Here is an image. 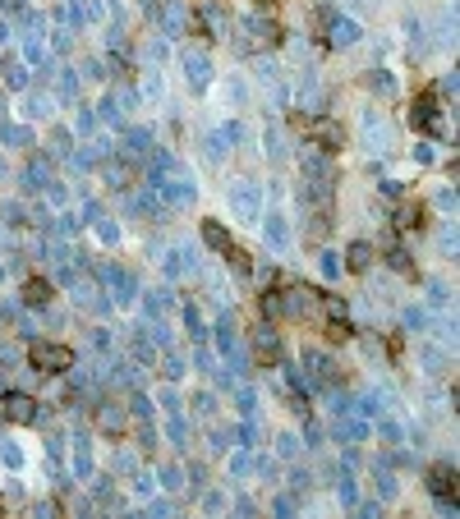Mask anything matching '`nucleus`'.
<instances>
[{"mask_svg":"<svg viewBox=\"0 0 460 519\" xmlns=\"http://www.w3.org/2000/svg\"><path fill=\"white\" fill-rule=\"evenodd\" d=\"M28 368L37 377H60V372L74 368V349L60 345V340H28Z\"/></svg>","mask_w":460,"mask_h":519,"instance_id":"1","label":"nucleus"},{"mask_svg":"<svg viewBox=\"0 0 460 519\" xmlns=\"http://www.w3.org/2000/svg\"><path fill=\"white\" fill-rule=\"evenodd\" d=\"M249 354H253V364L258 368H281V354H286V345H281V331H277V322H253V331H249Z\"/></svg>","mask_w":460,"mask_h":519,"instance_id":"2","label":"nucleus"},{"mask_svg":"<svg viewBox=\"0 0 460 519\" xmlns=\"http://www.w3.org/2000/svg\"><path fill=\"white\" fill-rule=\"evenodd\" d=\"M309 133H313V143H318V152H327V156L346 152V143H350L346 124H341L336 115H318V120L309 124Z\"/></svg>","mask_w":460,"mask_h":519,"instance_id":"3","label":"nucleus"},{"mask_svg":"<svg viewBox=\"0 0 460 519\" xmlns=\"http://www.w3.org/2000/svg\"><path fill=\"white\" fill-rule=\"evenodd\" d=\"M244 33L258 46H286V23L272 14H244Z\"/></svg>","mask_w":460,"mask_h":519,"instance_id":"4","label":"nucleus"},{"mask_svg":"<svg viewBox=\"0 0 460 519\" xmlns=\"http://www.w3.org/2000/svg\"><path fill=\"white\" fill-rule=\"evenodd\" d=\"M318 23L327 28V42L336 46V51H346V46H359V23H355V18L336 14V9H322Z\"/></svg>","mask_w":460,"mask_h":519,"instance_id":"5","label":"nucleus"},{"mask_svg":"<svg viewBox=\"0 0 460 519\" xmlns=\"http://www.w3.org/2000/svg\"><path fill=\"white\" fill-rule=\"evenodd\" d=\"M230 207H235V217L240 221H253L262 212V189H258V180H235L230 184Z\"/></svg>","mask_w":460,"mask_h":519,"instance_id":"6","label":"nucleus"},{"mask_svg":"<svg viewBox=\"0 0 460 519\" xmlns=\"http://www.w3.org/2000/svg\"><path fill=\"white\" fill-rule=\"evenodd\" d=\"M0 418H9V423H37V418H42V405H37V395L5 390V400H0Z\"/></svg>","mask_w":460,"mask_h":519,"instance_id":"7","label":"nucleus"},{"mask_svg":"<svg viewBox=\"0 0 460 519\" xmlns=\"http://www.w3.org/2000/svg\"><path fill=\"white\" fill-rule=\"evenodd\" d=\"M92 418H97V432L115 437V442L129 432V409L115 405V400H97V414H92Z\"/></svg>","mask_w":460,"mask_h":519,"instance_id":"8","label":"nucleus"},{"mask_svg":"<svg viewBox=\"0 0 460 519\" xmlns=\"http://www.w3.org/2000/svg\"><path fill=\"white\" fill-rule=\"evenodd\" d=\"M180 65H184V78H189L193 92H208L212 78H217V74H212V55H208V51H184Z\"/></svg>","mask_w":460,"mask_h":519,"instance_id":"9","label":"nucleus"},{"mask_svg":"<svg viewBox=\"0 0 460 519\" xmlns=\"http://www.w3.org/2000/svg\"><path fill=\"white\" fill-rule=\"evenodd\" d=\"M437 120H442V102H437V92L428 87V92H419L414 106H410V124H414L419 133H433Z\"/></svg>","mask_w":460,"mask_h":519,"instance_id":"10","label":"nucleus"},{"mask_svg":"<svg viewBox=\"0 0 460 519\" xmlns=\"http://www.w3.org/2000/svg\"><path fill=\"white\" fill-rule=\"evenodd\" d=\"M359 129H364V143H368L378 156H391V124L383 120V115L364 111V115H359Z\"/></svg>","mask_w":460,"mask_h":519,"instance_id":"11","label":"nucleus"},{"mask_svg":"<svg viewBox=\"0 0 460 519\" xmlns=\"http://www.w3.org/2000/svg\"><path fill=\"white\" fill-rule=\"evenodd\" d=\"M424 487L433 501H456V469L451 464H433L424 474Z\"/></svg>","mask_w":460,"mask_h":519,"instance_id":"12","label":"nucleus"},{"mask_svg":"<svg viewBox=\"0 0 460 519\" xmlns=\"http://www.w3.org/2000/svg\"><path fill=\"white\" fill-rule=\"evenodd\" d=\"M424 221H428V202L396 198V212H391V225H396V230H424Z\"/></svg>","mask_w":460,"mask_h":519,"instance_id":"13","label":"nucleus"},{"mask_svg":"<svg viewBox=\"0 0 460 519\" xmlns=\"http://www.w3.org/2000/svg\"><path fill=\"white\" fill-rule=\"evenodd\" d=\"M373 258H378V248L368 239H355L346 248V258H341V271H350V276H364L368 267H373Z\"/></svg>","mask_w":460,"mask_h":519,"instance_id":"14","label":"nucleus"},{"mask_svg":"<svg viewBox=\"0 0 460 519\" xmlns=\"http://www.w3.org/2000/svg\"><path fill=\"white\" fill-rule=\"evenodd\" d=\"M203 244H208L212 253H217V258H230V248H235V239H230V230L221 221H203Z\"/></svg>","mask_w":460,"mask_h":519,"instance_id":"15","label":"nucleus"},{"mask_svg":"<svg viewBox=\"0 0 460 519\" xmlns=\"http://www.w3.org/2000/svg\"><path fill=\"white\" fill-rule=\"evenodd\" d=\"M161 193H166V202H171V207H189V202L198 198L193 180H184V175H180V180H175V175H171V180H161Z\"/></svg>","mask_w":460,"mask_h":519,"instance_id":"16","label":"nucleus"},{"mask_svg":"<svg viewBox=\"0 0 460 519\" xmlns=\"http://www.w3.org/2000/svg\"><path fill=\"white\" fill-rule=\"evenodd\" d=\"M51 299H55V285H51V280H42V276H28V280H23V303H28V308H46Z\"/></svg>","mask_w":460,"mask_h":519,"instance_id":"17","label":"nucleus"},{"mask_svg":"<svg viewBox=\"0 0 460 519\" xmlns=\"http://www.w3.org/2000/svg\"><path fill=\"white\" fill-rule=\"evenodd\" d=\"M364 87H368V92H378V97H396L400 92V78L391 74V70H368L364 74Z\"/></svg>","mask_w":460,"mask_h":519,"instance_id":"18","label":"nucleus"},{"mask_svg":"<svg viewBox=\"0 0 460 519\" xmlns=\"http://www.w3.org/2000/svg\"><path fill=\"white\" fill-rule=\"evenodd\" d=\"M299 165H304L309 180H331V156H327V152H318V148H309L304 156H299Z\"/></svg>","mask_w":460,"mask_h":519,"instance_id":"19","label":"nucleus"},{"mask_svg":"<svg viewBox=\"0 0 460 519\" xmlns=\"http://www.w3.org/2000/svg\"><path fill=\"white\" fill-rule=\"evenodd\" d=\"M148 148H152V133L148 129H129L124 133V161H143V156H148Z\"/></svg>","mask_w":460,"mask_h":519,"instance_id":"20","label":"nucleus"},{"mask_svg":"<svg viewBox=\"0 0 460 519\" xmlns=\"http://www.w3.org/2000/svg\"><path fill=\"white\" fill-rule=\"evenodd\" d=\"M318 102H322V78L304 74V78H299V106H304V115L318 111Z\"/></svg>","mask_w":460,"mask_h":519,"instance_id":"21","label":"nucleus"},{"mask_svg":"<svg viewBox=\"0 0 460 519\" xmlns=\"http://www.w3.org/2000/svg\"><path fill=\"white\" fill-rule=\"evenodd\" d=\"M46 180H51V170H46V156H37V161L23 165V189H28V193H37Z\"/></svg>","mask_w":460,"mask_h":519,"instance_id":"22","label":"nucleus"},{"mask_svg":"<svg viewBox=\"0 0 460 519\" xmlns=\"http://www.w3.org/2000/svg\"><path fill=\"white\" fill-rule=\"evenodd\" d=\"M336 437H341V442H368V437H373V427H368V423H359V418H346V414H341Z\"/></svg>","mask_w":460,"mask_h":519,"instance_id":"23","label":"nucleus"},{"mask_svg":"<svg viewBox=\"0 0 460 519\" xmlns=\"http://www.w3.org/2000/svg\"><path fill=\"white\" fill-rule=\"evenodd\" d=\"M327 340L331 345H350V340H355V322L350 317H327Z\"/></svg>","mask_w":460,"mask_h":519,"instance_id":"24","label":"nucleus"},{"mask_svg":"<svg viewBox=\"0 0 460 519\" xmlns=\"http://www.w3.org/2000/svg\"><path fill=\"white\" fill-rule=\"evenodd\" d=\"M267 244H272L277 253L290 244V225H286V217H267Z\"/></svg>","mask_w":460,"mask_h":519,"instance_id":"25","label":"nucleus"},{"mask_svg":"<svg viewBox=\"0 0 460 519\" xmlns=\"http://www.w3.org/2000/svg\"><path fill=\"white\" fill-rule=\"evenodd\" d=\"M226 148H230V138H226V129H217V133H208V161H212V165H221V161H226V156H230Z\"/></svg>","mask_w":460,"mask_h":519,"instance_id":"26","label":"nucleus"},{"mask_svg":"<svg viewBox=\"0 0 460 519\" xmlns=\"http://www.w3.org/2000/svg\"><path fill=\"white\" fill-rule=\"evenodd\" d=\"M387 267L400 271V276H414V262H410V253L396 248V244H387Z\"/></svg>","mask_w":460,"mask_h":519,"instance_id":"27","label":"nucleus"},{"mask_svg":"<svg viewBox=\"0 0 460 519\" xmlns=\"http://www.w3.org/2000/svg\"><path fill=\"white\" fill-rule=\"evenodd\" d=\"M262 143H267V156H272V161H281V156H286V133H281L277 120L267 124V138H262Z\"/></svg>","mask_w":460,"mask_h":519,"instance_id":"28","label":"nucleus"},{"mask_svg":"<svg viewBox=\"0 0 460 519\" xmlns=\"http://www.w3.org/2000/svg\"><path fill=\"white\" fill-rule=\"evenodd\" d=\"M74 464H78V474H92V446H87V437H78V446H74Z\"/></svg>","mask_w":460,"mask_h":519,"instance_id":"29","label":"nucleus"},{"mask_svg":"<svg viewBox=\"0 0 460 519\" xmlns=\"http://www.w3.org/2000/svg\"><path fill=\"white\" fill-rule=\"evenodd\" d=\"M184 327H189V336L198 340V345H203V340H208V327H203V317H198V308H193V303H189V308H184Z\"/></svg>","mask_w":460,"mask_h":519,"instance_id":"30","label":"nucleus"},{"mask_svg":"<svg viewBox=\"0 0 460 519\" xmlns=\"http://www.w3.org/2000/svg\"><path fill=\"white\" fill-rule=\"evenodd\" d=\"M166 437H171V442H175V450H184V442H189V423H184V418L175 414L171 423H166Z\"/></svg>","mask_w":460,"mask_h":519,"instance_id":"31","label":"nucleus"},{"mask_svg":"<svg viewBox=\"0 0 460 519\" xmlns=\"http://www.w3.org/2000/svg\"><path fill=\"white\" fill-rule=\"evenodd\" d=\"M258 469V459H253V450H240V455L230 459V478H244V474H253Z\"/></svg>","mask_w":460,"mask_h":519,"instance_id":"32","label":"nucleus"},{"mask_svg":"<svg viewBox=\"0 0 460 519\" xmlns=\"http://www.w3.org/2000/svg\"><path fill=\"white\" fill-rule=\"evenodd\" d=\"M322 312H327V317H350L346 295H322Z\"/></svg>","mask_w":460,"mask_h":519,"instance_id":"33","label":"nucleus"},{"mask_svg":"<svg viewBox=\"0 0 460 519\" xmlns=\"http://www.w3.org/2000/svg\"><path fill=\"white\" fill-rule=\"evenodd\" d=\"M277 455L281 459H299V437L295 432H281L277 437Z\"/></svg>","mask_w":460,"mask_h":519,"instance_id":"34","label":"nucleus"},{"mask_svg":"<svg viewBox=\"0 0 460 519\" xmlns=\"http://www.w3.org/2000/svg\"><path fill=\"white\" fill-rule=\"evenodd\" d=\"M336 487H341V506H346V510H355V506H359V487H355V478L346 474Z\"/></svg>","mask_w":460,"mask_h":519,"instance_id":"35","label":"nucleus"},{"mask_svg":"<svg viewBox=\"0 0 460 519\" xmlns=\"http://www.w3.org/2000/svg\"><path fill=\"white\" fill-rule=\"evenodd\" d=\"M161 487H166V492H180V487H184V469L180 464H166L161 469Z\"/></svg>","mask_w":460,"mask_h":519,"instance_id":"36","label":"nucleus"},{"mask_svg":"<svg viewBox=\"0 0 460 519\" xmlns=\"http://www.w3.org/2000/svg\"><path fill=\"white\" fill-rule=\"evenodd\" d=\"M184 372H189V364H184L180 354H171V359H166V364H161V377H166V381H180Z\"/></svg>","mask_w":460,"mask_h":519,"instance_id":"37","label":"nucleus"},{"mask_svg":"<svg viewBox=\"0 0 460 519\" xmlns=\"http://www.w3.org/2000/svg\"><path fill=\"white\" fill-rule=\"evenodd\" d=\"M355 414L378 418V414H383V400H378V395H359V400H355Z\"/></svg>","mask_w":460,"mask_h":519,"instance_id":"38","label":"nucleus"},{"mask_svg":"<svg viewBox=\"0 0 460 519\" xmlns=\"http://www.w3.org/2000/svg\"><path fill=\"white\" fill-rule=\"evenodd\" d=\"M318 271H322V276H341V258L322 248V253H318Z\"/></svg>","mask_w":460,"mask_h":519,"instance_id":"39","label":"nucleus"},{"mask_svg":"<svg viewBox=\"0 0 460 519\" xmlns=\"http://www.w3.org/2000/svg\"><path fill=\"white\" fill-rule=\"evenodd\" d=\"M424 368H428V372H433V377H442V368H446V359H442V349H433V345H428V349H424Z\"/></svg>","mask_w":460,"mask_h":519,"instance_id":"40","label":"nucleus"},{"mask_svg":"<svg viewBox=\"0 0 460 519\" xmlns=\"http://www.w3.org/2000/svg\"><path fill=\"white\" fill-rule=\"evenodd\" d=\"M129 418H152V400L143 395V390H139V395L129 400Z\"/></svg>","mask_w":460,"mask_h":519,"instance_id":"41","label":"nucleus"},{"mask_svg":"<svg viewBox=\"0 0 460 519\" xmlns=\"http://www.w3.org/2000/svg\"><path fill=\"white\" fill-rule=\"evenodd\" d=\"M212 409H217V395H212V390H198V395H193V414H203V418H208Z\"/></svg>","mask_w":460,"mask_h":519,"instance_id":"42","label":"nucleus"},{"mask_svg":"<svg viewBox=\"0 0 460 519\" xmlns=\"http://www.w3.org/2000/svg\"><path fill=\"white\" fill-rule=\"evenodd\" d=\"M378 193H383L387 202H396V198H405V184H400V180H383V184H378Z\"/></svg>","mask_w":460,"mask_h":519,"instance_id":"43","label":"nucleus"},{"mask_svg":"<svg viewBox=\"0 0 460 519\" xmlns=\"http://www.w3.org/2000/svg\"><path fill=\"white\" fill-rule=\"evenodd\" d=\"M378 432H383L387 442H396V446L405 442V427H400V423H391V418H383V423H378Z\"/></svg>","mask_w":460,"mask_h":519,"instance_id":"44","label":"nucleus"},{"mask_svg":"<svg viewBox=\"0 0 460 519\" xmlns=\"http://www.w3.org/2000/svg\"><path fill=\"white\" fill-rule=\"evenodd\" d=\"M378 492H383V496H400V483L387 474V469H378Z\"/></svg>","mask_w":460,"mask_h":519,"instance_id":"45","label":"nucleus"},{"mask_svg":"<svg viewBox=\"0 0 460 519\" xmlns=\"http://www.w3.org/2000/svg\"><path fill=\"white\" fill-rule=\"evenodd\" d=\"M129 175H134L129 165H106V180H111L115 189H124V184H129Z\"/></svg>","mask_w":460,"mask_h":519,"instance_id":"46","label":"nucleus"},{"mask_svg":"<svg viewBox=\"0 0 460 519\" xmlns=\"http://www.w3.org/2000/svg\"><path fill=\"white\" fill-rule=\"evenodd\" d=\"M5 143H14V148H28V143H33V133L18 129V124H9V129H5Z\"/></svg>","mask_w":460,"mask_h":519,"instance_id":"47","label":"nucleus"},{"mask_svg":"<svg viewBox=\"0 0 460 519\" xmlns=\"http://www.w3.org/2000/svg\"><path fill=\"white\" fill-rule=\"evenodd\" d=\"M414 161H419V165H433V161H437V143H419V148H414Z\"/></svg>","mask_w":460,"mask_h":519,"instance_id":"48","label":"nucleus"},{"mask_svg":"<svg viewBox=\"0 0 460 519\" xmlns=\"http://www.w3.org/2000/svg\"><path fill=\"white\" fill-rule=\"evenodd\" d=\"M226 446H230V432H221V427H217V432H208V450H212V455H221Z\"/></svg>","mask_w":460,"mask_h":519,"instance_id":"49","label":"nucleus"},{"mask_svg":"<svg viewBox=\"0 0 460 519\" xmlns=\"http://www.w3.org/2000/svg\"><path fill=\"white\" fill-rule=\"evenodd\" d=\"M134 359H143V364H152V359H156L152 340H139V336H134Z\"/></svg>","mask_w":460,"mask_h":519,"instance_id":"50","label":"nucleus"},{"mask_svg":"<svg viewBox=\"0 0 460 519\" xmlns=\"http://www.w3.org/2000/svg\"><path fill=\"white\" fill-rule=\"evenodd\" d=\"M383 345H387V354L396 359L400 349H405V336H400V331H387V340H383Z\"/></svg>","mask_w":460,"mask_h":519,"instance_id":"51","label":"nucleus"},{"mask_svg":"<svg viewBox=\"0 0 460 519\" xmlns=\"http://www.w3.org/2000/svg\"><path fill=\"white\" fill-rule=\"evenodd\" d=\"M290 487H295V492H309V487H313L309 469H295V474H290Z\"/></svg>","mask_w":460,"mask_h":519,"instance_id":"52","label":"nucleus"},{"mask_svg":"<svg viewBox=\"0 0 460 519\" xmlns=\"http://www.w3.org/2000/svg\"><path fill=\"white\" fill-rule=\"evenodd\" d=\"M442 253L456 258V225H442Z\"/></svg>","mask_w":460,"mask_h":519,"instance_id":"53","label":"nucleus"},{"mask_svg":"<svg viewBox=\"0 0 460 519\" xmlns=\"http://www.w3.org/2000/svg\"><path fill=\"white\" fill-rule=\"evenodd\" d=\"M235 437H240V446H244V450H253V442H258V427H253V423H244Z\"/></svg>","mask_w":460,"mask_h":519,"instance_id":"54","label":"nucleus"},{"mask_svg":"<svg viewBox=\"0 0 460 519\" xmlns=\"http://www.w3.org/2000/svg\"><path fill=\"white\" fill-rule=\"evenodd\" d=\"M203 510H226V496L221 492H203Z\"/></svg>","mask_w":460,"mask_h":519,"instance_id":"55","label":"nucleus"},{"mask_svg":"<svg viewBox=\"0 0 460 519\" xmlns=\"http://www.w3.org/2000/svg\"><path fill=\"white\" fill-rule=\"evenodd\" d=\"M272 510L286 519V515H295V501H290V496H277V501H272Z\"/></svg>","mask_w":460,"mask_h":519,"instance_id":"56","label":"nucleus"},{"mask_svg":"<svg viewBox=\"0 0 460 519\" xmlns=\"http://www.w3.org/2000/svg\"><path fill=\"white\" fill-rule=\"evenodd\" d=\"M240 409H244V414H253V409H258V395H253V390H240Z\"/></svg>","mask_w":460,"mask_h":519,"instance_id":"57","label":"nucleus"},{"mask_svg":"<svg viewBox=\"0 0 460 519\" xmlns=\"http://www.w3.org/2000/svg\"><path fill=\"white\" fill-rule=\"evenodd\" d=\"M134 492L148 496V492H152V478H148V474H134Z\"/></svg>","mask_w":460,"mask_h":519,"instance_id":"58","label":"nucleus"},{"mask_svg":"<svg viewBox=\"0 0 460 519\" xmlns=\"http://www.w3.org/2000/svg\"><path fill=\"white\" fill-rule=\"evenodd\" d=\"M161 405L171 409V414H180V395H175V390H161Z\"/></svg>","mask_w":460,"mask_h":519,"instance_id":"59","label":"nucleus"},{"mask_svg":"<svg viewBox=\"0 0 460 519\" xmlns=\"http://www.w3.org/2000/svg\"><path fill=\"white\" fill-rule=\"evenodd\" d=\"M304 437H309V446H322V427H318V423H309Z\"/></svg>","mask_w":460,"mask_h":519,"instance_id":"60","label":"nucleus"},{"mask_svg":"<svg viewBox=\"0 0 460 519\" xmlns=\"http://www.w3.org/2000/svg\"><path fill=\"white\" fill-rule=\"evenodd\" d=\"M92 345L97 349H111V331H92Z\"/></svg>","mask_w":460,"mask_h":519,"instance_id":"61","label":"nucleus"}]
</instances>
